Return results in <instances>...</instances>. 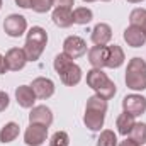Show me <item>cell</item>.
I'll use <instances>...</instances> for the list:
<instances>
[{
	"mask_svg": "<svg viewBox=\"0 0 146 146\" xmlns=\"http://www.w3.org/2000/svg\"><path fill=\"white\" fill-rule=\"evenodd\" d=\"M129 22L131 26H138V27H145L146 26V9H134L131 14H129Z\"/></svg>",
	"mask_w": 146,
	"mask_h": 146,
	"instance_id": "23",
	"label": "cell"
},
{
	"mask_svg": "<svg viewBox=\"0 0 146 146\" xmlns=\"http://www.w3.org/2000/svg\"><path fill=\"white\" fill-rule=\"evenodd\" d=\"M63 53L72 60H76L87 53V42L80 36H68L63 42Z\"/></svg>",
	"mask_w": 146,
	"mask_h": 146,
	"instance_id": "10",
	"label": "cell"
},
{
	"mask_svg": "<svg viewBox=\"0 0 146 146\" xmlns=\"http://www.w3.org/2000/svg\"><path fill=\"white\" fill-rule=\"evenodd\" d=\"M122 109L124 112L138 117L141 114L146 112V97L139 95V94H131V95H126L122 99Z\"/></svg>",
	"mask_w": 146,
	"mask_h": 146,
	"instance_id": "8",
	"label": "cell"
},
{
	"mask_svg": "<svg viewBox=\"0 0 146 146\" xmlns=\"http://www.w3.org/2000/svg\"><path fill=\"white\" fill-rule=\"evenodd\" d=\"M29 122H33V124H42V126L49 127L53 124V112L46 106H34L31 109V114H29Z\"/></svg>",
	"mask_w": 146,
	"mask_h": 146,
	"instance_id": "12",
	"label": "cell"
},
{
	"mask_svg": "<svg viewBox=\"0 0 146 146\" xmlns=\"http://www.w3.org/2000/svg\"><path fill=\"white\" fill-rule=\"evenodd\" d=\"M106 112H107V100H104L97 94L92 95L85 106V115H83L85 126L90 131H100L106 121Z\"/></svg>",
	"mask_w": 146,
	"mask_h": 146,
	"instance_id": "1",
	"label": "cell"
},
{
	"mask_svg": "<svg viewBox=\"0 0 146 146\" xmlns=\"http://www.w3.org/2000/svg\"><path fill=\"white\" fill-rule=\"evenodd\" d=\"M15 99H17V104L21 107L33 109L37 97H36V94H34V90L31 88V85H21L15 90Z\"/></svg>",
	"mask_w": 146,
	"mask_h": 146,
	"instance_id": "14",
	"label": "cell"
},
{
	"mask_svg": "<svg viewBox=\"0 0 146 146\" xmlns=\"http://www.w3.org/2000/svg\"><path fill=\"white\" fill-rule=\"evenodd\" d=\"M75 5V0H54V7H65V9H72Z\"/></svg>",
	"mask_w": 146,
	"mask_h": 146,
	"instance_id": "28",
	"label": "cell"
},
{
	"mask_svg": "<svg viewBox=\"0 0 146 146\" xmlns=\"http://www.w3.org/2000/svg\"><path fill=\"white\" fill-rule=\"evenodd\" d=\"M119 146H139V145H138L134 139H131V138H126L124 141H121V143H119Z\"/></svg>",
	"mask_w": 146,
	"mask_h": 146,
	"instance_id": "30",
	"label": "cell"
},
{
	"mask_svg": "<svg viewBox=\"0 0 146 146\" xmlns=\"http://www.w3.org/2000/svg\"><path fill=\"white\" fill-rule=\"evenodd\" d=\"M110 39H112V29H110L109 24L99 22L92 29V42L95 46H107Z\"/></svg>",
	"mask_w": 146,
	"mask_h": 146,
	"instance_id": "15",
	"label": "cell"
},
{
	"mask_svg": "<svg viewBox=\"0 0 146 146\" xmlns=\"http://www.w3.org/2000/svg\"><path fill=\"white\" fill-rule=\"evenodd\" d=\"M126 85L134 92L146 90V61L143 58H133L127 63L126 70Z\"/></svg>",
	"mask_w": 146,
	"mask_h": 146,
	"instance_id": "5",
	"label": "cell"
},
{
	"mask_svg": "<svg viewBox=\"0 0 146 146\" xmlns=\"http://www.w3.org/2000/svg\"><path fill=\"white\" fill-rule=\"evenodd\" d=\"M9 104H10V99H9V95L5 94V92H0V112H3V110L9 107Z\"/></svg>",
	"mask_w": 146,
	"mask_h": 146,
	"instance_id": "27",
	"label": "cell"
},
{
	"mask_svg": "<svg viewBox=\"0 0 146 146\" xmlns=\"http://www.w3.org/2000/svg\"><path fill=\"white\" fill-rule=\"evenodd\" d=\"M5 72H9L7 70V65H5V58L0 54V75H3Z\"/></svg>",
	"mask_w": 146,
	"mask_h": 146,
	"instance_id": "31",
	"label": "cell"
},
{
	"mask_svg": "<svg viewBox=\"0 0 146 146\" xmlns=\"http://www.w3.org/2000/svg\"><path fill=\"white\" fill-rule=\"evenodd\" d=\"M56 73L60 75L61 82L68 87H75L80 83L82 80V68L73 63V60L70 56H66L65 53H60L56 58H54V63H53Z\"/></svg>",
	"mask_w": 146,
	"mask_h": 146,
	"instance_id": "3",
	"label": "cell"
},
{
	"mask_svg": "<svg viewBox=\"0 0 146 146\" xmlns=\"http://www.w3.org/2000/svg\"><path fill=\"white\" fill-rule=\"evenodd\" d=\"M102 2H110V0H102Z\"/></svg>",
	"mask_w": 146,
	"mask_h": 146,
	"instance_id": "35",
	"label": "cell"
},
{
	"mask_svg": "<svg viewBox=\"0 0 146 146\" xmlns=\"http://www.w3.org/2000/svg\"><path fill=\"white\" fill-rule=\"evenodd\" d=\"M83 2H87V3H90V2H95V0H83Z\"/></svg>",
	"mask_w": 146,
	"mask_h": 146,
	"instance_id": "33",
	"label": "cell"
},
{
	"mask_svg": "<svg viewBox=\"0 0 146 146\" xmlns=\"http://www.w3.org/2000/svg\"><path fill=\"white\" fill-rule=\"evenodd\" d=\"M97 146H117V136L114 131L104 129L97 139Z\"/></svg>",
	"mask_w": 146,
	"mask_h": 146,
	"instance_id": "24",
	"label": "cell"
},
{
	"mask_svg": "<svg viewBox=\"0 0 146 146\" xmlns=\"http://www.w3.org/2000/svg\"><path fill=\"white\" fill-rule=\"evenodd\" d=\"M92 19H94V12H92L88 7H76V9L73 10V22H75V24L85 26V24H88Z\"/></svg>",
	"mask_w": 146,
	"mask_h": 146,
	"instance_id": "21",
	"label": "cell"
},
{
	"mask_svg": "<svg viewBox=\"0 0 146 146\" xmlns=\"http://www.w3.org/2000/svg\"><path fill=\"white\" fill-rule=\"evenodd\" d=\"M136 121H134V115L127 114V112H122L119 117H117V122H115V127H117V133L122 134V136H129L131 129L134 127Z\"/></svg>",
	"mask_w": 146,
	"mask_h": 146,
	"instance_id": "19",
	"label": "cell"
},
{
	"mask_svg": "<svg viewBox=\"0 0 146 146\" xmlns=\"http://www.w3.org/2000/svg\"><path fill=\"white\" fill-rule=\"evenodd\" d=\"M88 61L94 68L107 66V46H94L88 49Z\"/></svg>",
	"mask_w": 146,
	"mask_h": 146,
	"instance_id": "16",
	"label": "cell"
},
{
	"mask_svg": "<svg viewBox=\"0 0 146 146\" xmlns=\"http://www.w3.org/2000/svg\"><path fill=\"white\" fill-rule=\"evenodd\" d=\"M46 44H48V33L39 26L31 27L26 36V44H24L27 61H37L41 58Z\"/></svg>",
	"mask_w": 146,
	"mask_h": 146,
	"instance_id": "4",
	"label": "cell"
},
{
	"mask_svg": "<svg viewBox=\"0 0 146 146\" xmlns=\"http://www.w3.org/2000/svg\"><path fill=\"white\" fill-rule=\"evenodd\" d=\"M15 3L22 9H31L33 7V0H15Z\"/></svg>",
	"mask_w": 146,
	"mask_h": 146,
	"instance_id": "29",
	"label": "cell"
},
{
	"mask_svg": "<svg viewBox=\"0 0 146 146\" xmlns=\"http://www.w3.org/2000/svg\"><path fill=\"white\" fill-rule=\"evenodd\" d=\"M49 146H70V136L65 131H56L51 136Z\"/></svg>",
	"mask_w": 146,
	"mask_h": 146,
	"instance_id": "25",
	"label": "cell"
},
{
	"mask_svg": "<svg viewBox=\"0 0 146 146\" xmlns=\"http://www.w3.org/2000/svg\"><path fill=\"white\" fill-rule=\"evenodd\" d=\"M54 5V0H33V10L37 14H46L53 9Z\"/></svg>",
	"mask_w": 146,
	"mask_h": 146,
	"instance_id": "26",
	"label": "cell"
},
{
	"mask_svg": "<svg viewBox=\"0 0 146 146\" xmlns=\"http://www.w3.org/2000/svg\"><path fill=\"white\" fill-rule=\"evenodd\" d=\"M124 60H126V56H124V51L121 46H117V44L107 46V68H119L124 63Z\"/></svg>",
	"mask_w": 146,
	"mask_h": 146,
	"instance_id": "18",
	"label": "cell"
},
{
	"mask_svg": "<svg viewBox=\"0 0 146 146\" xmlns=\"http://www.w3.org/2000/svg\"><path fill=\"white\" fill-rule=\"evenodd\" d=\"M143 29H145V33H146V26H145V27H143Z\"/></svg>",
	"mask_w": 146,
	"mask_h": 146,
	"instance_id": "36",
	"label": "cell"
},
{
	"mask_svg": "<svg viewBox=\"0 0 146 146\" xmlns=\"http://www.w3.org/2000/svg\"><path fill=\"white\" fill-rule=\"evenodd\" d=\"M87 85L104 100H110L117 92L115 83L100 68H92L90 72H87Z\"/></svg>",
	"mask_w": 146,
	"mask_h": 146,
	"instance_id": "2",
	"label": "cell"
},
{
	"mask_svg": "<svg viewBox=\"0 0 146 146\" xmlns=\"http://www.w3.org/2000/svg\"><path fill=\"white\" fill-rule=\"evenodd\" d=\"M31 88L34 90L36 97L41 99V100H46V99H49V97L54 94V83H53V80H49V78H46V76L34 78Z\"/></svg>",
	"mask_w": 146,
	"mask_h": 146,
	"instance_id": "11",
	"label": "cell"
},
{
	"mask_svg": "<svg viewBox=\"0 0 146 146\" xmlns=\"http://www.w3.org/2000/svg\"><path fill=\"white\" fill-rule=\"evenodd\" d=\"M3 58H5L7 70H10V72H19L27 63V56H26L24 48H10Z\"/></svg>",
	"mask_w": 146,
	"mask_h": 146,
	"instance_id": "9",
	"label": "cell"
},
{
	"mask_svg": "<svg viewBox=\"0 0 146 146\" xmlns=\"http://www.w3.org/2000/svg\"><path fill=\"white\" fill-rule=\"evenodd\" d=\"M21 133V127L17 122H7L2 129H0V143H12Z\"/></svg>",
	"mask_w": 146,
	"mask_h": 146,
	"instance_id": "20",
	"label": "cell"
},
{
	"mask_svg": "<svg viewBox=\"0 0 146 146\" xmlns=\"http://www.w3.org/2000/svg\"><path fill=\"white\" fill-rule=\"evenodd\" d=\"M53 22L58 26V27H70L73 26V12L72 9H65V7H54L53 10V15H51Z\"/></svg>",
	"mask_w": 146,
	"mask_h": 146,
	"instance_id": "17",
	"label": "cell"
},
{
	"mask_svg": "<svg viewBox=\"0 0 146 146\" xmlns=\"http://www.w3.org/2000/svg\"><path fill=\"white\" fill-rule=\"evenodd\" d=\"M3 31L10 37H21L27 31V19L19 14H10L3 21Z\"/></svg>",
	"mask_w": 146,
	"mask_h": 146,
	"instance_id": "6",
	"label": "cell"
},
{
	"mask_svg": "<svg viewBox=\"0 0 146 146\" xmlns=\"http://www.w3.org/2000/svg\"><path fill=\"white\" fill-rule=\"evenodd\" d=\"M127 2H131V3H138V2H143V0H127Z\"/></svg>",
	"mask_w": 146,
	"mask_h": 146,
	"instance_id": "32",
	"label": "cell"
},
{
	"mask_svg": "<svg viewBox=\"0 0 146 146\" xmlns=\"http://www.w3.org/2000/svg\"><path fill=\"white\" fill-rule=\"evenodd\" d=\"M48 139V127L42 124L29 122V127L24 133V143L27 146H41Z\"/></svg>",
	"mask_w": 146,
	"mask_h": 146,
	"instance_id": "7",
	"label": "cell"
},
{
	"mask_svg": "<svg viewBox=\"0 0 146 146\" xmlns=\"http://www.w3.org/2000/svg\"><path fill=\"white\" fill-rule=\"evenodd\" d=\"M129 138L134 139L138 145H146V124L145 122H136L134 127L129 133Z\"/></svg>",
	"mask_w": 146,
	"mask_h": 146,
	"instance_id": "22",
	"label": "cell"
},
{
	"mask_svg": "<svg viewBox=\"0 0 146 146\" xmlns=\"http://www.w3.org/2000/svg\"><path fill=\"white\" fill-rule=\"evenodd\" d=\"M0 9H2V0H0Z\"/></svg>",
	"mask_w": 146,
	"mask_h": 146,
	"instance_id": "34",
	"label": "cell"
},
{
	"mask_svg": "<svg viewBox=\"0 0 146 146\" xmlns=\"http://www.w3.org/2000/svg\"><path fill=\"white\" fill-rule=\"evenodd\" d=\"M122 37H124V41L127 42V46H131V48H141L146 42L145 29H141V27H138V26H129V27H126Z\"/></svg>",
	"mask_w": 146,
	"mask_h": 146,
	"instance_id": "13",
	"label": "cell"
}]
</instances>
